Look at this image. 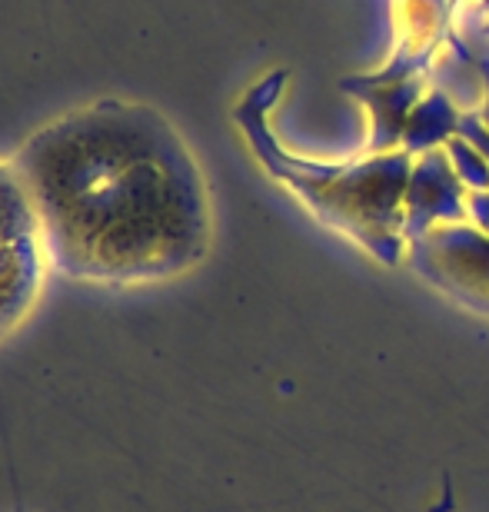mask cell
<instances>
[{"mask_svg": "<svg viewBox=\"0 0 489 512\" xmlns=\"http://www.w3.org/2000/svg\"><path fill=\"white\" fill-rule=\"evenodd\" d=\"M10 163L34 200L47 266L67 280L160 283L207 256V183L154 107H77L30 133Z\"/></svg>", "mask_w": 489, "mask_h": 512, "instance_id": "6da1fadb", "label": "cell"}, {"mask_svg": "<svg viewBox=\"0 0 489 512\" xmlns=\"http://www.w3.org/2000/svg\"><path fill=\"white\" fill-rule=\"evenodd\" d=\"M283 87L287 70H270L233 107V124L250 153L270 180L287 187L320 223L356 240L373 260L396 266L406 253L403 193L410 183L413 153L390 150L343 163L297 157L270 127V110L277 107Z\"/></svg>", "mask_w": 489, "mask_h": 512, "instance_id": "7a4b0ae2", "label": "cell"}, {"mask_svg": "<svg viewBox=\"0 0 489 512\" xmlns=\"http://www.w3.org/2000/svg\"><path fill=\"white\" fill-rule=\"evenodd\" d=\"M403 256L433 290L489 316V237L473 220L440 223L406 240Z\"/></svg>", "mask_w": 489, "mask_h": 512, "instance_id": "3957f363", "label": "cell"}, {"mask_svg": "<svg viewBox=\"0 0 489 512\" xmlns=\"http://www.w3.org/2000/svg\"><path fill=\"white\" fill-rule=\"evenodd\" d=\"M470 220V190L456 173L446 147L413 157L410 183L403 193V237L413 240L440 223Z\"/></svg>", "mask_w": 489, "mask_h": 512, "instance_id": "277c9868", "label": "cell"}, {"mask_svg": "<svg viewBox=\"0 0 489 512\" xmlns=\"http://www.w3.org/2000/svg\"><path fill=\"white\" fill-rule=\"evenodd\" d=\"M340 90L353 94L366 107V114H370V133H366L363 143V157H370V153L400 150L406 117L416 107V100L430 90V74L396 80V84H360L353 77H343Z\"/></svg>", "mask_w": 489, "mask_h": 512, "instance_id": "5b68a950", "label": "cell"}, {"mask_svg": "<svg viewBox=\"0 0 489 512\" xmlns=\"http://www.w3.org/2000/svg\"><path fill=\"white\" fill-rule=\"evenodd\" d=\"M47 253L40 237L0 253V340L24 320L40 293Z\"/></svg>", "mask_w": 489, "mask_h": 512, "instance_id": "8992f818", "label": "cell"}, {"mask_svg": "<svg viewBox=\"0 0 489 512\" xmlns=\"http://www.w3.org/2000/svg\"><path fill=\"white\" fill-rule=\"evenodd\" d=\"M460 117H463V107L456 104L446 90L430 84V90L416 100V107L410 110V117H406L400 150L420 157L426 150L446 147V143L460 133Z\"/></svg>", "mask_w": 489, "mask_h": 512, "instance_id": "52a82bcc", "label": "cell"}, {"mask_svg": "<svg viewBox=\"0 0 489 512\" xmlns=\"http://www.w3.org/2000/svg\"><path fill=\"white\" fill-rule=\"evenodd\" d=\"M40 237V220L34 200L20 180L14 163L0 160V253L20 247L24 240Z\"/></svg>", "mask_w": 489, "mask_h": 512, "instance_id": "ba28073f", "label": "cell"}, {"mask_svg": "<svg viewBox=\"0 0 489 512\" xmlns=\"http://www.w3.org/2000/svg\"><path fill=\"white\" fill-rule=\"evenodd\" d=\"M446 153H450L453 167L460 173V180L466 183V190H489V160L470 140L456 133V137L446 143Z\"/></svg>", "mask_w": 489, "mask_h": 512, "instance_id": "9c48e42d", "label": "cell"}, {"mask_svg": "<svg viewBox=\"0 0 489 512\" xmlns=\"http://www.w3.org/2000/svg\"><path fill=\"white\" fill-rule=\"evenodd\" d=\"M460 34L466 40V50H470V57H473L476 74L483 80V100H480V107H476V117H480L483 127L489 130V37L480 30V24H473L470 30H460Z\"/></svg>", "mask_w": 489, "mask_h": 512, "instance_id": "30bf717a", "label": "cell"}, {"mask_svg": "<svg viewBox=\"0 0 489 512\" xmlns=\"http://www.w3.org/2000/svg\"><path fill=\"white\" fill-rule=\"evenodd\" d=\"M460 137H466L476 150L489 160V130L483 127V120L476 117V110H463L460 117Z\"/></svg>", "mask_w": 489, "mask_h": 512, "instance_id": "8fae6325", "label": "cell"}, {"mask_svg": "<svg viewBox=\"0 0 489 512\" xmlns=\"http://www.w3.org/2000/svg\"><path fill=\"white\" fill-rule=\"evenodd\" d=\"M470 220L489 237V190H470Z\"/></svg>", "mask_w": 489, "mask_h": 512, "instance_id": "7c38bea8", "label": "cell"}, {"mask_svg": "<svg viewBox=\"0 0 489 512\" xmlns=\"http://www.w3.org/2000/svg\"><path fill=\"white\" fill-rule=\"evenodd\" d=\"M480 14H483V20H476V24H480V30L489 37V0H480Z\"/></svg>", "mask_w": 489, "mask_h": 512, "instance_id": "4fadbf2b", "label": "cell"}, {"mask_svg": "<svg viewBox=\"0 0 489 512\" xmlns=\"http://www.w3.org/2000/svg\"><path fill=\"white\" fill-rule=\"evenodd\" d=\"M466 4H473V0H450V7H453V14H456V10H460V7H466Z\"/></svg>", "mask_w": 489, "mask_h": 512, "instance_id": "5bb4252c", "label": "cell"}]
</instances>
